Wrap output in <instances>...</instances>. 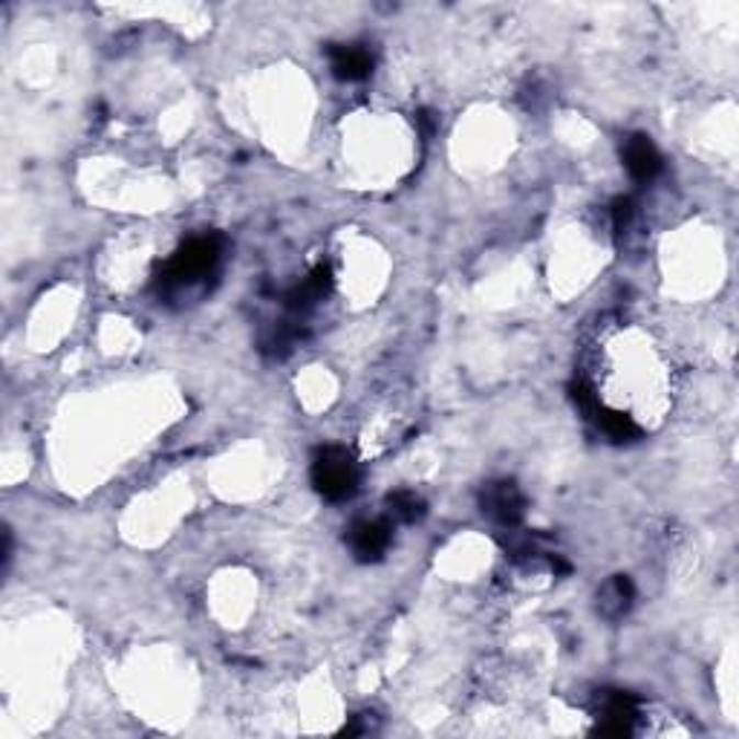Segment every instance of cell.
Listing matches in <instances>:
<instances>
[{
    "label": "cell",
    "instance_id": "cell-1",
    "mask_svg": "<svg viewBox=\"0 0 739 739\" xmlns=\"http://www.w3.org/2000/svg\"><path fill=\"white\" fill-rule=\"evenodd\" d=\"M220 257H223V240H220L217 234L194 237V240H188L186 246L165 264L163 275H159V283H163V289H168V292L197 287V283H203L209 275H214Z\"/></svg>",
    "mask_w": 739,
    "mask_h": 739
},
{
    "label": "cell",
    "instance_id": "cell-2",
    "mask_svg": "<svg viewBox=\"0 0 739 739\" xmlns=\"http://www.w3.org/2000/svg\"><path fill=\"white\" fill-rule=\"evenodd\" d=\"M361 483V471L352 454L341 445H327L312 459V485L329 503L350 500Z\"/></svg>",
    "mask_w": 739,
    "mask_h": 739
},
{
    "label": "cell",
    "instance_id": "cell-3",
    "mask_svg": "<svg viewBox=\"0 0 739 739\" xmlns=\"http://www.w3.org/2000/svg\"><path fill=\"white\" fill-rule=\"evenodd\" d=\"M480 508L485 517L503 526V529H517L526 514V497L512 480H497L480 491Z\"/></svg>",
    "mask_w": 739,
    "mask_h": 739
},
{
    "label": "cell",
    "instance_id": "cell-4",
    "mask_svg": "<svg viewBox=\"0 0 739 739\" xmlns=\"http://www.w3.org/2000/svg\"><path fill=\"white\" fill-rule=\"evenodd\" d=\"M638 716V699L624 691H604L598 699V731L609 734V737H627L636 731Z\"/></svg>",
    "mask_w": 739,
    "mask_h": 739
},
{
    "label": "cell",
    "instance_id": "cell-5",
    "mask_svg": "<svg viewBox=\"0 0 739 739\" xmlns=\"http://www.w3.org/2000/svg\"><path fill=\"white\" fill-rule=\"evenodd\" d=\"M390 540H393V529L388 520H358L347 531V546H350L352 558L361 563L382 561L390 549Z\"/></svg>",
    "mask_w": 739,
    "mask_h": 739
},
{
    "label": "cell",
    "instance_id": "cell-6",
    "mask_svg": "<svg viewBox=\"0 0 739 739\" xmlns=\"http://www.w3.org/2000/svg\"><path fill=\"white\" fill-rule=\"evenodd\" d=\"M622 159L636 182H653L662 173V154L656 150V145L645 133H632L624 139Z\"/></svg>",
    "mask_w": 739,
    "mask_h": 739
},
{
    "label": "cell",
    "instance_id": "cell-7",
    "mask_svg": "<svg viewBox=\"0 0 739 739\" xmlns=\"http://www.w3.org/2000/svg\"><path fill=\"white\" fill-rule=\"evenodd\" d=\"M329 67L338 81H365L373 72V55L358 44H333Z\"/></svg>",
    "mask_w": 739,
    "mask_h": 739
},
{
    "label": "cell",
    "instance_id": "cell-8",
    "mask_svg": "<svg viewBox=\"0 0 739 739\" xmlns=\"http://www.w3.org/2000/svg\"><path fill=\"white\" fill-rule=\"evenodd\" d=\"M329 289H333V272H329V266H318V269H312L304 281L298 283V287L289 292L287 306L292 312L312 310L318 301L327 298Z\"/></svg>",
    "mask_w": 739,
    "mask_h": 739
},
{
    "label": "cell",
    "instance_id": "cell-9",
    "mask_svg": "<svg viewBox=\"0 0 739 739\" xmlns=\"http://www.w3.org/2000/svg\"><path fill=\"white\" fill-rule=\"evenodd\" d=\"M632 598H636V590H632V581L627 575L609 578L607 584L601 586L598 592V609L604 618H622L627 615V609L632 607Z\"/></svg>",
    "mask_w": 739,
    "mask_h": 739
},
{
    "label": "cell",
    "instance_id": "cell-10",
    "mask_svg": "<svg viewBox=\"0 0 739 739\" xmlns=\"http://www.w3.org/2000/svg\"><path fill=\"white\" fill-rule=\"evenodd\" d=\"M388 508L390 517L399 523H416L425 517L428 506H425V500L411 489H399L393 494H388Z\"/></svg>",
    "mask_w": 739,
    "mask_h": 739
},
{
    "label": "cell",
    "instance_id": "cell-11",
    "mask_svg": "<svg viewBox=\"0 0 739 739\" xmlns=\"http://www.w3.org/2000/svg\"><path fill=\"white\" fill-rule=\"evenodd\" d=\"M632 217H636V203H632L630 197H622V200H615L613 205V226L618 234H627L632 226Z\"/></svg>",
    "mask_w": 739,
    "mask_h": 739
}]
</instances>
